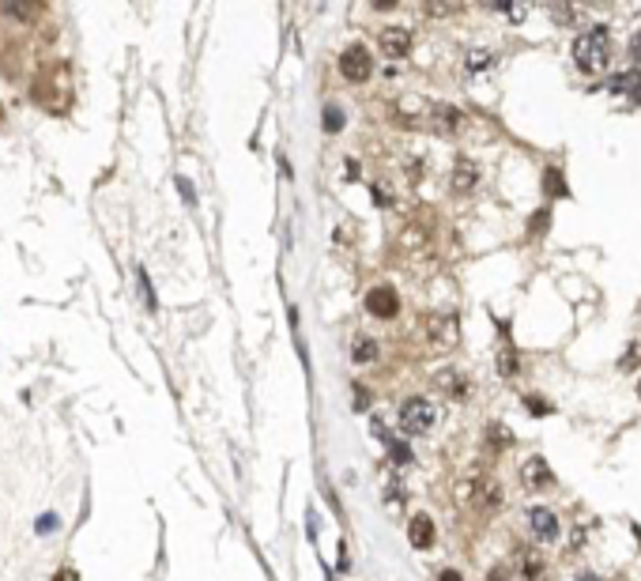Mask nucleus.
<instances>
[{"label":"nucleus","instance_id":"b1692460","mask_svg":"<svg viewBox=\"0 0 641 581\" xmlns=\"http://www.w3.org/2000/svg\"><path fill=\"white\" fill-rule=\"evenodd\" d=\"M393 460H400V465H404V460H411V453H408L404 442H393Z\"/></svg>","mask_w":641,"mask_h":581},{"label":"nucleus","instance_id":"393cba45","mask_svg":"<svg viewBox=\"0 0 641 581\" xmlns=\"http://www.w3.org/2000/svg\"><path fill=\"white\" fill-rule=\"evenodd\" d=\"M178 189H181V196H185V201H189V204H196V193H193V185L185 181V178L178 181Z\"/></svg>","mask_w":641,"mask_h":581},{"label":"nucleus","instance_id":"6e6552de","mask_svg":"<svg viewBox=\"0 0 641 581\" xmlns=\"http://www.w3.org/2000/svg\"><path fill=\"white\" fill-rule=\"evenodd\" d=\"M430 121H434L438 132H460L464 128V113L457 110V106H449V102H434L430 106Z\"/></svg>","mask_w":641,"mask_h":581},{"label":"nucleus","instance_id":"a211bd4d","mask_svg":"<svg viewBox=\"0 0 641 581\" xmlns=\"http://www.w3.org/2000/svg\"><path fill=\"white\" fill-rule=\"evenodd\" d=\"M637 363H641V343L634 340V343H630V348H626V351L619 355V370H634Z\"/></svg>","mask_w":641,"mask_h":581},{"label":"nucleus","instance_id":"ddd939ff","mask_svg":"<svg viewBox=\"0 0 641 581\" xmlns=\"http://www.w3.org/2000/svg\"><path fill=\"white\" fill-rule=\"evenodd\" d=\"M438 385H442L449 396H457V400H464V396L472 393L468 378H464V374H453V370H445V374H438Z\"/></svg>","mask_w":641,"mask_h":581},{"label":"nucleus","instance_id":"f3484780","mask_svg":"<svg viewBox=\"0 0 641 581\" xmlns=\"http://www.w3.org/2000/svg\"><path fill=\"white\" fill-rule=\"evenodd\" d=\"M340 128H343V110L328 102L325 106V132H340Z\"/></svg>","mask_w":641,"mask_h":581},{"label":"nucleus","instance_id":"7ed1b4c3","mask_svg":"<svg viewBox=\"0 0 641 581\" xmlns=\"http://www.w3.org/2000/svg\"><path fill=\"white\" fill-rule=\"evenodd\" d=\"M340 76L347 79V84H366V79L373 76V57L366 46H347L340 53Z\"/></svg>","mask_w":641,"mask_h":581},{"label":"nucleus","instance_id":"412c9836","mask_svg":"<svg viewBox=\"0 0 641 581\" xmlns=\"http://www.w3.org/2000/svg\"><path fill=\"white\" fill-rule=\"evenodd\" d=\"M525 577L528 581L543 577V559H540V555H525Z\"/></svg>","mask_w":641,"mask_h":581},{"label":"nucleus","instance_id":"f257e3e1","mask_svg":"<svg viewBox=\"0 0 641 581\" xmlns=\"http://www.w3.org/2000/svg\"><path fill=\"white\" fill-rule=\"evenodd\" d=\"M573 61H577L581 72H604L611 61V34L607 26H592L585 31L577 42H573Z\"/></svg>","mask_w":641,"mask_h":581},{"label":"nucleus","instance_id":"bb28decb","mask_svg":"<svg viewBox=\"0 0 641 581\" xmlns=\"http://www.w3.org/2000/svg\"><path fill=\"white\" fill-rule=\"evenodd\" d=\"M532 231H536V234H540V231H547V211H540V216H536V223H532Z\"/></svg>","mask_w":641,"mask_h":581},{"label":"nucleus","instance_id":"f03ea898","mask_svg":"<svg viewBox=\"0 0 641 581\" xmlns=\"http://www.w3.org/2000/svg\"><path fill=\"white\" fill-rule=\"evenodd\" d=\"M438 423V408L426 396H408L400 404V430L404 434H426Z\"/></svg>","mask_w":641,"mask_h":581},{"label":"nucleus","instance_id":"20e7f679","mask_svg":"<svg viewBox=\"0 0 641 581\" xmlns=\"http://www.w3.org/2000/svg\"><path fill=\"white\" fill-rule=\"evenodd\" d=\"M366 310H370L373 317H381V321L396 317V313H400V295H396V287H389V283L370 287V290H366Z\"/></svg>","mask_w":641,"mask_h":581},{"label":"nucleus","instance_id":"423d86ee","mask_svg":"<svg viewBox=\"0 0 641 581\" xmlns=\"http://www.w3.org/2000/svg\"><path fill=\"white\" fill-rule=\"evenodd\" d=\"M520 483H525L528 491H547V487H555V472L547 468L543 457H532L520 465Z\"/></svg>","mask_w":641,"mask_h":581},{"label":"nucleus","instance_id":"2eb2a0df","mask_svg":"<svg viewBox=\"0 0 641 581\" xmlns=\"http://www.w3.org/2000/svg\"><path fill=\"white\" fill-rule=\"evenodd\" d=\"M38 11H42L38 4H8V8H4V16H8V19H34Z\"/></svg>","mask_w":641,"mask_h":581},{"label":"nucleus","instance_id":"4be33fe9","mask_svg":"<svg viewBox=\"0 0 641 581\" xmlns=\"http://www.w3.org/2000/svg\"><path fill=\"white\" fill-rule=\"evenodd\" d=\"M510 442H513V434L494 423V427H490V445H510Z\"/></svg>","mask_w":641,"mask_h":581},{"label":"nucleus","instance_id":"4468645a","mask_svg":"<svg viewBox=\"0 0 641 581\" xmlns=\"http://www.w3.org/2000/svg\"><path fill=\"white\" fill-rule=\"evenodd\" d=\"M611 91H615V95H634V98L641 102V72H622V76H615V79H611Z\"/></svg>","mask_w":641,"mask_h":581},{"label":"nucleus","instance_id":"c756f323","mask_svg":"<svg viewBox=\"0 0 641 581\" xmlns=\"http://www.w3.org/2000/svg\"><path fill=\"white\" fill-rule=\"evenodd\" d=\"M637 396H641V381H637Z\"/></svg>","mask_w":641,"mask_h":581},{"label":"nucleus","instance_id":"9d476101","mask_svg":"<svg viewBox=\"0 0 641 581\" xmlns=\"http://www.w3.org/2000/svg\"><path fill=\"white\" fill-rule=\"evenodd\" d=\"M479 185V166L472 158H457V166H453V193H472Z\"/></svg>","mask_w":641,"mask_h":581},{"label":"nucleus","instance_id":"9b49d317","mask_svg":"<svg viewBox=\"0 0 641 581\" xmlns=\"http://www.w3.org/2000/svg\"><path fill=\"white\" fill-rule=\"evenodd\" d=\"M430 340L438 343V348H449V343H457V321H453V317H434L430 321Z\"/></svg>","mask_w":641,"mask_h":581},{"label":"nucleus","instance_id":"1a4fd4ad","mask_svg":"<svg viewBox=\"0 0 641 581\" xmlns=\"http://www.w3.org/2000/svg\"><path fill=\"white\" fill-rule=\"evenodd\" d=\"M408 540H411V547H419V551L434 547V521L426 517V513H415L408 525Z\"/></svg>","mask_w":641,"mask_h":581},{"label":"nucleus","instance_id":"0eeeda50","mask_svg":"<svg viewBox=\"0 0 641 581\" xmlns=\"http://www.w3.org/2000/svg\"><path fill=\"white\" fill-rule=\"evenodd\" d=\"M528 528H532V536H536L540 544H551V540L558 536V517L547 506H532L528 510Z\"/></svg>","mask_w":641,"mask_h":581},{"label":"nucleus","instance_id":"c85d7f7f","mask_svg":"<svg viewBox=\"0 0 641 581\" xmlns=\"http://www.w3.org/2000/svg\"><path fill=\"white\" fill-rule=\"evenodd\" d=\"M442 581H464L457 570H442Z\"/></svg>","mask_w":641,"mask_h":581},{"label":"nucleus","instance_id":"a878e982","mask_svg":"<svg viewBox=\"0 0 641 581\" xmlns=\"http://www.w3.org/2000/svg\"><path fill=\"white\" fill-rule=\"evenodd\" d=\"M490 581H510V570H505V566H494V570H490Z\"/></svg>","mask_w":641,"mask_h":581},{"label":"nucleus","instance_id":"39448f33","mask_svg":"<svg viewBox=\"0 0 641 581\" xmlns=\"http://www.w3.org/2000/svg\"><path fill=\"white\" fill-rule=\"evenodd\" d=\"M378 42H381V53L389 61H404L411 53V31L408 26H381Z\"/></svg>","mask_w":641,"mask_h":581},{"label":"nucleus","instance_id":"cd10ccee","mask_svg":"<svg viewBox=\"0 0 641 581\" xmlns=\"http://www.w3.org/2000/svg\"><path fill=\"white\" fill-rule=\"evenodd\" d=\"M630 53H634V61H641V34H634V42H630Z\"/></svg>","mask_w":641,"mask_h":581},{"label":"nucleus","instance_id":"f8f14e48","mask_svg":"<svg viewBox=\"0 0 641 581\" xmlns=\"http://www.w3.org/2000/svg\"><path fill=\"white\" fill-rule=\"evenodd\" d=\"M351 363H355V366L378 363V343H373L370 336H355V343H351Z\"/></svg>","mask_w":641,"mask_h":581},{"label":"nucleus","instance_id":"dca6fc26","mask_svg":"<svg viewBox=\"0 0 641 581\" xmlns=\"http://www.w3.org/2000/svg\"><path fill=\"white\" fill-rule=\"evenodd\" d=\"M490 64H494V53H490V49H472V53H468V69H472V72L490 69Z\"/></svg>","mask_w":641,"mask_h":581},{"label":"nucleus","instance_id":"5701e85b","mask_svg":"<svg viewBox=\"0 0 641 581\" xmlns=\"http://www.w3.org/2000/svg\"><path fill=\"white\" fill-rule=\"evenodd\" d=\"M525 408H528V412H536V415H547V412H551V404H543L540 396H525Z\"/></svg>","mask_w":641,"mask_h":581},{"label":"nucleus","instance_id":"aec40b11","mask_svg":"<svg viewBox=\"0 0 641 581\" xmlns=\"http://www.w3.org/2000/svg\"><path fill=\"white\" fill-rule=\"evenodd\" d=\"M498 374H502V378H513V374H517V355H513V351H502V355H498Z\"/></svg>","mask_w":641,"mask_h":581},{"label":"nucleus","instance_id":"6ab92c4d","mask_svg":"<svg viewBox=\"0 0 641 581\" xmlns=\"http://www.w3.org/2000/svg\"><path fill=\"white\" fill-rule=\"evenodd\" d=\"M543 181H547V193H551V196H562V193H566V181H562V174H558L555 166L543 174Z\"/></svg>","mask_w":641,"mask_h":581}]
</instances>
